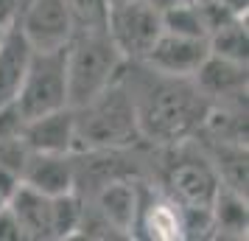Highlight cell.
<instances>
[{"instance_id": "15", "label": "cell", "mask_w": 249, "mask_h": 241, "mask_svg": "<svg viewBox=\"0 0 249 241\" xmlns=\"http://www.w3.org/2000/svg\"><path fill=\"white\" fill-rule=\"evenodd\" d=\"M137 224L146 230L148 239H157V241L185 239V230H182V207L171 196L143 202L140 205Z\"/></svg>"}, {"instance_id": "25", "label": "cell", "mask_w": 249, "mask_h": 241, "mask_svg": "<svg viewBox=\"0 0 249 241\" xmlns=\"http://www.w3.org/2000/svg\"><path fill=\"white\" fill-rule=\"evenodd\" d=\"M3 34H6V28H0V39H3Z\"/></svg>"}, {"instance_id": "10", "label": "cell", "mask_w": 249, "mask_h": 241, "mask_svg": "<svg viewBox=\"0 0 249 241\" xmlns=\"http://www.w3.org/2000/svg\"><path fill=\"white\" fill-rule=\"evenodd\" d=\"M20 180L45 196L68 194V191H76V163L70 160V154L31 151Z\"/></svg>"}, {"instance_id": "13", "label": "cell", "mask_w": 249, "mask_h": 241, "mask_svg": "<svg viewBox=\"0 0 249 241\" xmlns=\"http://www.w3.org/2000/svg\"><path fill=\"white\" fill-rule=\"evenodd\" d=\"M193 84L207 98H235V95H247V65L230 62V59L215 56V54H207V59L193 73Z\"/></svg>"}, {"instance_id": "12", "label": "cell", "mask_w": 249, "mask_h": 241, "mask_svg": "<svg viewBox=\"0 0 249 241\" xmlns=\"http://www.w3.org/2000/svg\"><path fill=\"white\" fill-rule=\"evenodd\" d=\"M31 54H34V48L28 45L20 25L12 23L0 39V107L12 104L17 98L28 62H31Z\"/></svg>"}, {"instance_id": "9", "label": "cell", "mask_w": 249, "mask_h": 241, "mask_svg": "<svg viewBox=\"0 0 249 241\" xmlns=\"http://www.w3.org/2000/svg\"><path fill=\"white\" fill-rule=\"evenodd\" d=\"M23 140L31 151L73 154L76 151V112H73V107H62L53 112L28 118L23 127Z\"/></svg>"}, {"instance_id": "17", "label": "cell", "mask_w": 249, "mask_h": 241, "mask_svg": "<svg viewBox=\"0 0 249 241\" xmlns=\"http://www.w3.org/2000/svg\"><path fill=\"white\" fill-rule=\"evenodd\" d=\"M207 48H210V54H215V56H224V59H230V62L247 65L249 31H247L244 17H235V20L224 23L221 28H215L213 34L207 37Z\"/></svg>"}, {"instance_id": "20", "label": "cell", "mask_w": 249, "mask_h": 241, "mask_svg": "<svg viewBox=\"0 0 249 241\" xmlns=\"http://www.w3.org/2000/svg\"><path fill=\"white\" fill-rule=\"evenodd\" d=\"M0 241H23L20 224H17L14 213L9 210V205L0 207Z\"/></svg>"}, {"instance_id": "6", "label": "cell", "mask_w": 249, "mask_h": 241, "mask_svg": "<svg viewBox=\"0 0 249 241\" xmlns=\"http://www.w3.org/2000/svg\"><path fill=\"white\" fill-rule=\"evenodd\" d=\"M14 23L20 25L23 37L34 51L65 48L70 37L76 34V25L65 0H25Z\"/></svg>"}, {"instance_id": "16", "label": "cell", "mask_w": 249, "mask_h": 241, "mask_svg": "<svg viewBox=\"0 0 249 241\" xmlns=\"http://www.w3.org/2000/svg\"><path fill=\"white\" fill-rule=\"evenodd\" d=\"M213 230H221V233H232V236H247V196L238 194V191H230V188H218L213 205Z\"/></svg>"}, {"instance_id": "3", "label": "cell", "mask_w": 249, "mask_h": 241, "mask_svg": "<svg viewBox=\"0 0 249 241\" xmlns=\"http://www.w3.org/2000/svg\"><path fill=\"white\" fill-rule=\"evenodd\" d=\"M126 56L118 51L107 28H79L65 48L68 104L81 107L92 95L121 79Z\"/></svg>"}, {"instance_id": "21", "label": "cell", "mask_w": 249, "mask_h": 241, "mask_svg": "<svg viewBox=\"0 0 249 241\" xmlns=\"http://www.w3.org/2000/svg\"><path fill=\"white\" fill-rule=\"evenodd\" d=\"M25 0H0V28H9L17 20Z\"/></svg>"}, {"instance_id": "1", "label": "cell", "mask_w": 249, "mask_h": 241, "mask_svg": "<svg viewBox=\"0 0 249 241\" xmlns=\"http://www.w3.org/2000/svg\"><path fill=\"white\" fill-rule=\"evenodd\" d=\"M132 101L140 138L160 143H179L204 127V115L210 110V98L204 95L193 79L165 76L148 68V79L132 87Z\"/></svg>"}, {"instance_id": "11", "label": "cell", "mask_w": 249, "mask_h": 241, "mask_svg": "<svg viewBox=\"0 0 249 241\" xmlns=\"http://www.w3.org/2000/svg\"><path fill=\"white\" fill-rule=\"evenodd\" d=\"M140 205H143V199H140L137 185L132 180H124V177H112L98 191L95 210L118 236H132V230L137 227Z\"/></svg>"}, {"instance_id": "19", "label": "cell", "mask_w": 249, "mask_h": 241, "mask_svg": "<svg viewBox=\"0 0 249 241\" xmlns=\"http://www.w3.org/2000/svg\"><path fill=\"white\" fill-rule=\"evenodd\" d=\"M73 17L76 31L79 28H107L109 17V0H65Z\"/></svg>"}, {"instance_id": "4", "label": "cell", "mask_w": 249, "mask_h": 241, "mask_svg": "<svg viewBox=\"0 0 249 241\" xmlns=\"http://www.w3.org/2000/svg\"><path fill=\"white\" fill-rule=\"evenodd\" d=\"M68 48V45H65ZM65 48L53 51H34L25 79L17 93V110L23 118H36V115L53 112L68 104V70H65Z\"/></svg>"}, {"instance_id": "24", "label": "cell", "mask_w": 249, "mask_h": 241, "mask_svg": "<svg viewBox=\"0 0 249 241\" xmlns=\"http://www.w3.org/2000/svg\"><path fill=\"white\" fill-rule=\"evenodd\" d=\"M6 205H9V199H6V196L0 194V207H6Z\"/></svg>"}, {"instance_id": "22", "label": "cell", "mask_w": 249, "mask_h": 241, "mask_svg": "<svg viewBox=\"0 0 249 241\" xmlns=\"http://www.w3.org/2000/svg\"><path fill=\"white\" fill-rule=\"evenodd\" d=\"M20 183H23V180H20V174H14V171H9V168H3V166H0V194L6 196V199L14 194V188H17Z\"/></svg>"}, {"instance_id": "18", "label": "cell", "mask_w": 249, "mask_h": 241, "mask_svg": "<svg viewBox=\"0 0 249 241\" xmlns=\"http://www.w3.org/2000/svg\"><path fill=\"white\" fill-rule=\"evenodd\" d=\"M84 202L76 191L51 196V239H73L81 227Z\"/></svg>"}, {"instance_id": "8", "label": "cell", "mask_w": 249, "mask_h": 241, "mask_svg": "<svg viewBox=\"0 0 249 241\" xmlns=\"http://www.w3.org/2000/svg\"><path fill=\"white\" fill-rule=\"evenodd\" d=\"M207 54H210V48H207V39H202V37L162 31L157 42L151 45V51L143 56V65L157 73H165V76L193 79V73L207 59Z\"/></svg>"}, {"instance_id": "23", "label": "cell", "mask_w": 249, "mask_h": 241, "mask_svg": "<svg viewBox=\"0 0 249 241\" xmlns=\"http://www.w3.org/2000/svg\"><path fill=\"white\" fill-rule=\"evenodd\" d=\"M121 3H132V0H109V6H121Z\"/></svg>"}, {"instance_id": "2", "label": "cell", "mask_w": 249, "mask_h": 241, "mask_svg": "<svg viewBox=\"0 0 249 241\" xmlns=\"http://www.w3.org/2000/svg\"><path fill=\"white\" fill-rule=\"evenodd\" d=\"M76 112V151H112L140 138L132 93L118 79L87 104L73 107Z\"/></svg>"}, {"instance_id": "5", "label": "cell", "mask_w": 249, "mask_h": 241, "mask_svg": "<svg viewBox=\"0 0 249 241\" xmlns=\"http://www.w3.org/2000/svg\"><path fill=\"white\" fill-rule=\"evenodd\" d=\"M107 31L126 59L143 62L151 45L162 34V9L148 0H132L121 6H109Z\"/></svg>"}, {"instance_id": "14", "label": "cell", "mask_w": 249, "mask_h": 241, "mask_svg": "<svg viewBox=\"0 0 249 241\" xmlns=\"http://www.w3.org/2000/svg\"><path fill=\"white\" fill-rule=\"evenodd\" d=\"M9 210L17 219L23 239L31 241L51 239V196L20 183L14 188V194L9 196Z\"/></svg>"}, {"instance_id": "7", "label": "cell", "mask_w": 249, "mask_h": 241, "mask_svg": "<svg viewBox=\"0 0 249 241\" xmlns=\"http://www.w3.org/2000/svg\"><path fill=\"white\" fill-rule=\"evenodd\" d=\"M168 196L182 207H210L221 188L213 163L199 154H179L165 168Z\"/></svg>"}]
</instances>
